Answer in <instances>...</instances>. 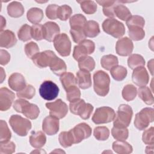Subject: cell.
<instances>
[{"mask_svg":"<svg viewBox=\"0 0 154 154\" xmlns=\"http://www.w3.org/2000/svg\"><path fill=\"white\" fill-rule=\"evenodd\" d=\"M16 145L13 141L0 143V153L11 154L15 152Z\"/></svg>","mask_w":154,"mask_h":154,"instance_id":"54","label":"cell"},{"mask_svg":"<svg viewBox=\"0 0 154 154\" xmlns=\"http://www.w3.org/2000/svg\"><path fill=\"white\" fill-rule=\"evenodd\" d=\"M93 106L91 104L89 103H85V104L82 108L79 116L81 119L84 120L88 119L93 111Z\"/></svg>","mask_w":154,"mask_h":154,"instance_id":"55","label":"cell"},{"mask_svg":"<svg viewBox=\"0 0 154 154\" xmlns=\"http://www.w3.org/2000/svg\"><path fill=\"white\" fill-rule=\"evenodd\" d=\"M116 117L114 110L109 106L97 108L93 117L92 121L97 125L109 123L113 121Z\"/></svg>","mask_w":154,"mask_h":154,"instance_id":"7","label":"cell"},{"mask_svg":"<svg viewBox=\"0 0 154 154\" xmlns=\"http://www.w3.org/2000/svg\"><path fill=\"white\" fill-rule=\"evenodd\" d=\"M51 71L57 76H61L66 72L67 66L65 62L61 58L55 56L49 65Z\"/></svg>","mask_w":154,"mask_h":154,"instance_id":"23","label":"cell"},{"mask_svg":"<svg viewBox=\"0 0 154 154\" xmlns=\"http://www.w3.org/2000/svg\"><path fill=\"white\" fill-rule=\"evenodd\" d=\"M10 88L16 91L22 90L26 86V81L24 76L19 73H12L8 80Z\"/></svg>","mask_w":154,"mask_h":154,"instance_id":"19","label":"cell"},{"mask_svg":"<svg viewBox=\"0 0 154 154\" xmlns=\"http://www.w3.org/2000/svg\"><path fill=\"white\" fill-rule=\"evenodd\" d=\"M76 83L82 89H87L91 86V77L89 72L79 70L76 73Z\"/></svg>","mask_w":154,"mask_h":154,"instance_id":"21","label":"cell"},{"mask_svg":"<svg viewBox=\"0 0 154 154\" xmlns=\"http://www.w3.org/2000/svg\"><path fill=\"white\" fill-rule=\"evenodd\" d=\"M72 10L71 7L67 5H63L59 6L57 11V18L63 21L67 20L71 16Z\"/></svg>","mask_w":154,"mask_h":154,"instance_id":"46","label":"cell"},{"mask_svg":"<svg viewBox=\"0 0 154 154\" xmlns=\"http://www.w3.org/2000/svg\"><path fill=\"white\" fill-rule=\"evenodd\" d=\"M60 89L57 85L52 81H45L40 86L39 93L40 96L46 100L55 99L59 94Z\"/></svg>","mask_w":154,"mask_h":154,"instance_id":"9","label":"cell"},{"mask_svg":"<svg viewBox=\"0 0 154 154\" xmlns=\"http://www.w3.org/2000/svg\"><path fill=\"white\" fill-rule=\"evenodd\" d=\"M60 80L65 90L72 86L76 85L77 84L76 78L71 72H64L60 76Z\"/></svg>","mask_w":154,"mask_h":154,"instance_id":"31","label":"cell"},{"mask_svg":"<svg viewBox=\"0 0 154 154\" xmlns=\"http://www.w3.org/2000/svg\"><path fill=\"white\" fill-rule=\"evenodd\" d=\"M35 94V88L31 85H27L22 90L17 91L16 95L19 98L32 99Z\"/></svg>","mask_w":154,"mask_h":154,"instance_id":"45","label":"cell"},{"mask_svg":"<svg viewBox=\"0 0 154 154\" xmlns=\"http://www.w3.org/2000/svg\"><path fill=\"white\" fill-rule=\"evenodd\" d=\"M139 97L147 105H151L153 103V96L150 89L146 86L140 87L138 90Z\"/></svg>","mask_w":154,"mask_h":154,"instance_id":"29","label":"cell"},{"mask_svg":"<svg viewBox=\"0 0 154 154\" xmlns=\"http://www.w3.org/2000/svg\"><path fill=\"white\" fill-rule=\"evenodd\" d=\"M25 52L26 55L32 59L39 52V48L37 44L34 42H31L25 45Z\"/></svg>","mask_w":154,"mask_h":154,"instance_id":"49","label":"cell"},{"mask_svg":"<svg viewBox=\"0 0 154 154\" xmlns=\"http://www.w3.org/2000/svg\"><path fill=\"white\" fill-rule=\"evenodd\" d=\"M72 134L74 143L78 144L91 135V128L85 123H81L70 130Z\"/></svg>","mask_w":154,"mask_h":154,"instance_id":"12","label":"cell"},{"mask_svg":"<svg viewBox=\"0 0 154 154\" xmlns=\"http://www.w3.org/2000/svg\"><path fill=\"white\" fill-rule=\"evenodd\" d=\"M153 127L146 129L144 131L142 135V140L145 144L153 145L154 138H153Z\"/></svg>","mask_w":154,"mask_h":154,"instance_id":"53","label":"cell"},{"mask_svg":"<svg viewBox=\"0 0 154 154\" xmlns=\"http://www.w3.org/2000/svg\"><path fill=\"white\" fill-rule=\"evenodd\" d=\"M110 78L107 73L98 70L93 75V88L95 93L102 97L108 94L109 90Z\"/></svg>","mask_w":154,"mask_h":154,"instance_id":"1","label":"cell"},{"mask_svg":"<svg viewBox=\"0 0 154 154\" xmlns=\"http://www.w3.org/2000/svg\"><path fill=\"white\" fill-rule=\"evenodd\" d=\"M26 17L29 22L34 25L38 24L42 21L44 17L43 11L39 8L33 7L27 11Z\"/></svg>","mask_w":154,"mask_h":154,"instance_id":"28","label":"cell"},{"mask_svg":"<svg viewBox=\"0 0 154 154\" xmlns=\"http://www.w3.org/2000/svg\"><path fill=\"white\" fill-rule=\"evenodd\" d=\"M82 11L87 14H94L97 11V4L93 1H78Z\"/></svg>","mask_w":154,"mask_h":154,"instance_id":"40","label":"cell"},{"mask_svg":"<svg viewBox=\"0 0 154 154\" xmlns=\"http://www.w3.org/2000/svg\"><path fill=\"white\" fill-rule=\"evenodd\" d=\"M55 56L57 55L53 51L47 50L38 52L31 60L37 67L39 68H45L49 66L50 63Z\"/></svg>","mask_w":154,"mask_h":154,"instance_id":"13","label":"cell"},{"mask_svg":"<svg viewBox=\"0 0 154 154\" xmlns=\"http://www.w3.org/2000/svg\"><path fill=\"white\" fill-rule=\"evenodd\" d=\"M126 23L128 28L131 26H139L143 28L145 25V20L144 18L140 16L134 15L131 16L126 20Z\"/></svg>","mask_w":154,"mask_h":154,"instance_id":"48","label":"cell"},{"mask_svg":"<svg viewBox=\"0 0 154 154\" xmlns=\"http://www.w3.org/2000/svg\"><path fill=\"white\" fill-rule=\"evenodd\" d=\"M93 135L99 141H105L109 136V131L106 126H97L94 128Z\"/></svg>","mask_w":154,"mask_h":154,"instance_id":"43","label":"cell"},{"mask_svg":"<svg viewBox=\"0 0 154 154\" xmlns=\"http://www.w3.org/2000/svg\"><path fill=\"white\" fill-rule=\"evenodd\" d=\"M5 25H6L5 19H4L2 16H1V31H3V29L4 27H5Z\"/></svg>","mask_w":154,"mask_h":154,"instance_id":"58","label":"cell"},{"mask_svg":"<svg viewBox=\"0 0 154 154\" xmlns=\"http://www.w3.org/2000/svg\"><path fill=\"white\" fill-rule=\"evenodd\" d=\"M59 6L56 4H50L46 9V14L48 19L55 20L57 19V11Z\"/></svg>","mask_w":154,"mask_h":154,"instance_id":"56","label":"cell"},{"mask_svg":"<svg viewBox=\"0 0 154 154\" xmlns=\"http://www.w3.org/2000/svg\"><path fill=\"white\" fill-rule=\"evenodd\" d=\"M111 134L113 138L117 140L125 141L129 136V131L127 128H117L113 126L111 129Z\"/></svg>","mask_w":154,"mask_h":154,"instance_id":"42","label":"cell"},{"mask_svg":"<svg viewBox=\"0 0 154 154\" xmlns=\"http://www.w3.org/2000/svg\"><path fill=\"white\" fill-rule=\"evenodd\" d=\"M24 8L22 4L17 1H13L7 5L8 14L14 18L21 17L24 13Z\"/></svg>","mask_w":154,"mask_h":154,"instance_id":"24","label":"cell"},{"mask_svg":"<svg viewBox=\"0 0 154 154\" xmlns=\"http://www.w3.org/2000/svg\"><path fill=\"white\" fill-rule=\"evenodd\" d=\"M59 119L49 116L46 117L42 123V129L48 135H54L59 131Z\"/></svg>","mask_w":154,"mask_h":154,"instance_id":"17","label":"cell"},{"mask_svg":"<svg viewBox=\"0 0 154 154\" xmlns=\"http://www.w3.org/2000/svg\"><path fill=\"white\" fill-rule=\"evenodd\" d=\"M46 142V137L42 131L32 132L29 137V143L34 148H41L45 146Z\"/></svg>","mask_w":154,"mask_h":154,"instance_id":"22","label":"cell"},{"mask_svg":"<svg viewBox=\"0 0 154 154\" xmlns=\"http://www.w3.org/2000/svg\"><path fill=\"white\" fill-rule=\"evenodd\" d=\"M112 78L117 81H123L127 76L128 71L126 67L122 66H116L110 70Z\"/></svg>","mask_w":154,"mask_h":154,"instance_id":"34","label":"cell"},{"mask_svg":"<svg viewBox=\"0 0 154 154\" xmlns=\"http://www.w3.org/2000/svg\"><path fill=\"white\" fill-rule=\"evenodd\" d=\"M134 49V45L132 40L127 37L118 40L116 45V53L120 56L126 57L130 55Z\"/></svg>","mask_w":154,"mask_h":154,"instance_id":"14","label":"cell"},{"mask_svg":"<svg viewBox=\"0 0 154 154\" xmlns=\"http://www.w3.org/2000/svg\"><path fill=\"white\" fill-rule=\"evenodd\" d=\"M96 2L103 7V13L105 16L109 18H114L115 16L114 8L119 2V1H97Z\"/></svg>","mask_w":154,"mask_h":154,"instance_id":"27","label":"cell"},{"mask_svg":"<svg viewBox=\"0 0 154 154\" xmlns=\"http://www.w3.org/2000/svg\"><path fill=\"white\" fill-rule=\"evenodd\" d=\"M59 143L61 146L67 148L72 146L74 143V139L70 131L61 132L58 136Z\"/></svg>","mask_w":154,"mask_h":154,"instance_id":"35","label":"cell"},{"mask_svg":"<svg viewBox=\"0 0 154 154\" xmlns=\"http://www.w3.org/2000/svg\"><path fill=\"white\" fill-rule=\"evenodd\" d=\"M70 33L73 42L78 44L86 38V35L84 31V28L71 29L70 30Z\"/></svg>","mask_w":154,"mask_h":154,"instance_id":"50","label":"cell"},{"mask_svg":"<svg viewBox=\"0 0 154 154\" xmlns=\"http://www.w3.org/2000/svg\"><path fill=\"white\" fill-rule=\"evenodd\" d=\"M17 43V38L13 32L7 29L1 31L0 46L1 48H10Z\"/></svg>","mask_w":154,"mask_h":154,"instance_id":"20","label":"cell"},{"mask_svg":"<svg viewBox=\"0 0 154 154\" xmlns=\"http://www.w3.org/2000/svg\"><path fill=\"white\" fill-rule=\"evenodd\" d=\"M17 36L20 40L27 42L31 39V26L27 24L23 25L17 32Z\"/></svg>","mask_w":154,"mask_h":154,"instance_id":"44","label":"cell"},{"mask_svg":"<svg viewBox=\"0 0 154 154\" xmlns=\"http://www.w3.org/2000/svg\"><path fill=\"white\" fill-rule=\"evenodd\" d=\"M85 104V102L84 100L81 99H79L70 102V104H69L70 111L72 114L79 116L82 107Z\"/></svg>","mask_w":154,"mask_h":154,"instance_id":"51","label":"cell"},{"mask_svg":"<svg viewBox=\"0 0 154 154\" xmlns=\"http://www.w3.org/2000/svg\"><path fill=\"white\" fill-rule=\"evenodd\" d=\"M84 31L86 37L93 38L96 37L100 33L99 23L94 20L87 21L84 26Z\"/></svg>","mask_w":154,"mask_h":154,"instance_id":"25","label":"cell"},{"mask_svg":"<svg viewBox=\"0 0 154 154\" xmlns=\"http://www.w3.org/2000/svg\"><path fill=\"white\" fill-rule=\"evenodd\" d=\"M114 15L119 19L126 21L131 16V13L125 5L117 4L114 8Z\"/></svg>","mask_w":154,"mask_h":154,"instance_id":"36","label":"cell"},{"mask_svg":"<svg viewBox=\"0 0 154 154\" xmlns=\"http://www.w3.org/2000/svg\"><path fill=\"white\" fill-rule=\"evenodd\" d=\"M14 93L6 87H2L0 89V110L5 111L10 108L14 99Z\"/></svg>","mask_w":154,"mask_h":154,"instance_id":"16","label":"cell"},{"mask_svg":"<svg viewBox=\"0 0 154 154\" xmlns=\"http://www.w3.org/2000/svg\"><path fill=\"white\" fill-rule=\"evenodd\" d=\"M10 60V54L4 49L0 51V64L1 65H6Z\"/></svg>","mask_w":154,"mask_h":154,"instance_id":"57","label":"cell"},{"mask_svg":"<svg viewBox=\"0 0 154 154\" xmlns=\"http://www.w3.org/2000/svg\"><path fill=\"white\" fill-rule=\"evenodd\" d=\"M13 108L16 112L22 113L31 120L36 119L40 114V109L37 105L23 99H17L13 104Z\"/></svg>","mask_w":154,"mask_h":154,"instance_id":"2","label":"cell"},{"mask_svg":"<svg viewBox=\"0 0 154 154\" xmlns=\"http://www.w3.org/2000/svg\"><path fill=\"white\" fill-rule=\"evenodd\" d=\"M31 35L37 41L44 39L43 25L39 23L33 25L31 26Z\"/></svg>","mask_w":154,"mask_h":154,"instance_id":"52","label":"cell"},{"mask_svg":"<svg viewBox=\"0 0 154 154\" xmlns=\"http://www.w3.org/2000/svg\"><path fill=\"white\" fill-rule=\"evenodd\" d=\"M132 82L139 87L146 86L149 81V76L146 68L143 66L134 69L132 75Z\"/></svg>","mask_w":154,"mask_h":154,"instance_id":"15","label":"cell"},{"mask_svg":"<svg viewBox=\"0 0 154 154\" xmlns=\"http://www.w3.org/2000/svg\"><path fill=\"white\" fill-rule=\"evenodd\" d=\"M153 109L149 107L144 108L136 114L134 120V126L137 129L143 131L146 129L149 124L153 122Z\"/></svg>","mask_w":154,"mask_h":154,"instance_id":"6","label":"cell"},{"mask_svg":"<svg viewBox=\"0 0 154 154\" xmlns=\"http://www.w3.org/2000/svg\"><path fill=\"white\" fill-rule=\"evenodd\" d=\"M119 61L116 56L109 54L103 56L100 60L102 67L106 70H110L113 67L118 65Z\"/></svg>","mask_w":154,"mask_h":154,"instance_id":"30","label":"cell"},{"mask_svg":"<svg viewBox=\"0 0 154 154\" xmlns=\"http://www.w3.org/2000/svg\"><path fill=\"white\" fill-rule=\"evenodd\" d=\"M55 50L62 57H67L71 52V42L65 33L59 34L54 40Z\"/></svg>","mask_w":154,"mask_h":154,"instance_id":"8","label":"cell"},{"mask_svg":"<svg viewBox=\"0 0 154 154\" xmlns=\"http://www.w3.org/2000/svg\"><path fill=\"white\" fill-rule=\"evenodd\" d=\"M0 69H1V82L2 83L4 81V79L5 78L6 75H5V71H4V69L2 67H1Z\"/></svg>","mask_w":154,"mask_h":154,"instance_id":"59","label":"cell"},{"mask_svg":"<svg viewBox=\"0 0 154 154\" xmlns=\"http://www.w3.org/2000/svg\"><path fill=\"white\" fill-rule=\"evenodd\" d=\"M128 65L131 69H134L138 67L145 65L144 58L140 54H131L128 59Z\"/></svg>","mask_w":154,"mask_h":154,"instance_id":"37","label":"cell"},{"mask_svg":"<svg viewBox=\"0 0 154 154\" xmlns=\"http://www.w3.org/2000/svg\"><path fill=\"white\" fill-rule=\"evenodd\" d=\"M87 22L85 17L81 14H76L70 18L69 23L71 29L84 28Z\"/></svg>","mask_w":154,"mask_h":154,"instance_id":"33","label":"cell"},{"mask_svg":"<svg viewBox=\"0 0 154 154\" xmlns=\"http://www.w3.org/2000/svg\"><path fill=\"white\" fill-rule=\"evenodd\" d=\"M66 91V99L70 102H73L80 99L81 91L76 85L72 86L68 88Z\"/></svg>","mask_w":154,"mask_h":154,"instance_id":"47","label":"cell"},{"mask_svg":"<svg viewBox=\"0 0 154 154\" xmlns=\"http://www.w3.org/2000/svg\"><path fill=\"white\" fill-rule=\"evenodd\" d=\"M113 150L119 154H129L132 152V146L125 141L117 140L112 143Z\"/></svg>","mask_w":154,"mask_h":154,"instance_id":"26","label":"cell"},{"mask_svg":"<svg viewBox=\"0 0 154 154\" xmlns=\"http://www.w3.org/2000/svg\"><path fill=\"white\" fill-rule=\"evenodd\" d=\"M105 32L116 38L122 37L125 33V28L123 23L114 18L105 19L102 25Z\"/></svg>","mask_w":154,"mask_h":154,"instance_id":"5","label":"cell"},{"mask_svg":"<svg viewBox=\"0 0 154 154\" xmlns=\"http://www.w3.org/2000/svg\"><path fill=\"white\" fill-rule=\"evenodd\" d=\"M9 123L13 131L21 137L26 136L31 129V122L19 115H12L9 119Z\"/></svg>","mask_w":154,"mask_h":154,"instance_id":"4","label":"cell"},{"mask_svg":"<svg viewBox=\"0 0 154 154\" xmlns=\"http://www.w3.org/2000/svg\"><path fill=\"white\" fill-rule=\"evenodd\" d=\"M128 34L131 40L139 41L143 39L145 36V31L143 28L139 26L129 27Z\"/></svg>","mask_w":154,"mask_h":154,"instance_id":"39","label":"cell"},{"mask_svg":"<svg viewBox=\"0 0 154 154\" xmlns=\"http://www.w3.org/2000/svg\"><path fill=\"white\" fill-rule=\"evenodd\" d=\"M95 50L94 43L90 40H84L73 49V57L76 61L80 58L91 54Z\"/></svg>","mask_w":154,"mask_h":154,"instance_id":"10","label":"cell"},{"mask_svg":"<svg viewBox=\"0 0 154 154\" xmlns=\"http://www.w3.org/2000/svg\"><path fill=\"white\" fill-rule=\"evenodd\" d=\"M44 39L51 42L60 34V29L58 24L53 22H47L43 25Z\"/></svg>","mask_w":154,"mask_h":154,"instance_id":"18","label":"cell"},{"mask_svg":"<svg viewBox=\"0 0 154 154\" xmlns=\"http://www.w3.org/2000/svg\"><path fill=\"white\" fill-rule=\"evenodd\" d=\"M11 133L7 123L1 120L0 121V143H7L10 141Z\"/></svg>","mask_w":154,"mask_h":154,"instance_id":"41","label":"cell"},{"mask_svg":"<svg viewBox=\"0 0 154 154\" xmlns=\"http://www.w3.org/2000/svg\"><path fill=\"white\" fill-rule=\"evenodd\" d=\"M46 106L49 110L50 116L58 119L64 118L68 112V106L67 104L60 99L54 102L46 103Z\"/></svg>","mask_w":154,"mask_h":154,"instance_id":"11","label":"cell"},{"mask_svg":"<svg viewBox=\"0 0 154 154\" xmlns=\"http://www.w3.org/2000/svg\"><path fill=\"white\" fill-rule=\"evenodd\" d=\"M122 97L123 98L129 102L133 100L137 94V88L132 84L126 85L122 90Z\"/></svg>","mask_w":154,"mask_h":154,"instance_id":"38","label":"cell"},{"mask_svg":"<svg viewBox=\"0 0 154 154\" xmlns=\"http://www.w3.org/2000/svg\"><path fill=\"white\" fill-rule=\"evenodd\" d=\"M133 115L132 108L127 104H121L118 108L113 125L117 128H127L130 125Z\"/></svg>","mask_w":154,"mask_h":154,"instance_id":"3","label":"cell"},{"mask_svg":"<svg viewBox=\"0 0 154 154\" xmlns=\"http://www.w3.org/2000/svg\"><path fill=\"white\" fill-rule=\"evenodd\" d=\"M78 67L80 70L92 71L95 67L94 60L90 56H85L78 60Z\"/></svg>","mask_w":154,"mask_h":154,"instance_id":"32","label":"cell"}]
</instances>
